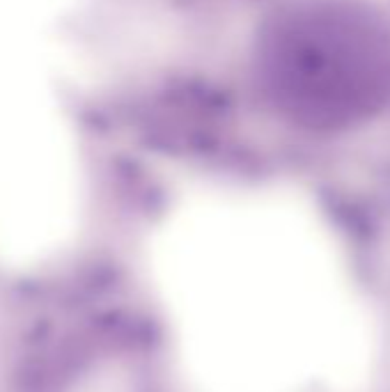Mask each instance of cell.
I'll use <instances>...</instances> for the list:
<instances>
[{
  "instance_id": "cell-1",
  "label": "cell",
  "mask_w": 390,
  "mask_h": 392,
  "mask_svg": "<svg viewBox=\"0 0 390 392\" xmlns=\"http://www.w3.org/2000/svg\"><path fill=\"white\" fill-rule=\"evenodd\" d=\"M154 271L200 392H347L365 376V303L331 237L294 199L184 206Z\"/></svg>"
}]
</instances>
